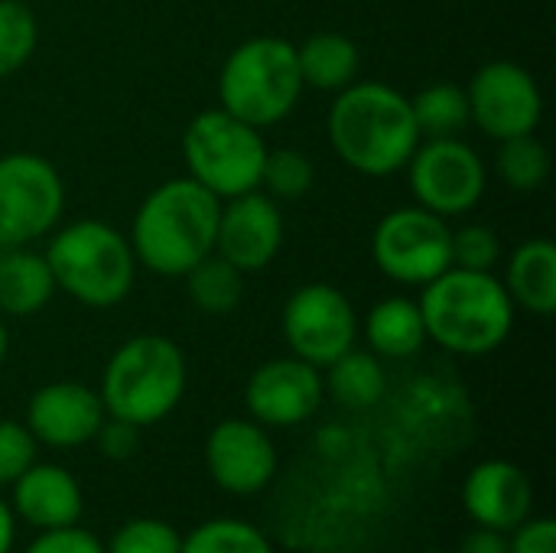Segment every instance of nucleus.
<instances>
[{"label":"nucleus","mask_w":556,"mask_h":553,"mask_svg":"<svg viewBox=\"0 0 556 553\" xmlns=\"http://www.w3.org/2000/svg\"><path fill=\"white\" fill-rule=\"evenodd\" d=\"M329 140L355 173L391 176L410 163L424 137L410 98L384 81H352L329 111Z\"/></svg>","instance_id":"f257e3e1"},{"label":"nucleus","mask_w":556,"mask_h":553,"mask_svg":"<svg viewBox=\"0 0 556 553\" xmlns=\"http://www.w3.org/2000/svg\"><path fill=\"white\" fill-rule=\"evenodd\" d=\"M222 202L192 176L156 186L137 209L130 248L137 264L160 277H186L215 251Z\"/></svg>","instance_id":"f03ea898"},{"label":"nucleus","mask_w":556,"mask_h":553,"mask_svg":"<svg viewBox=\"0 0 556 553\" xmlns=\"http://www.w3.org/2000/svg\"><path fill=\"white\" fill-rule=\"evenodd\" d=\"M420 316L427 339L456 355H489L511 336L515 303L492 271L450 267L424 284Z\"/></svg>","instance_id":"7ed1b4c3"},{"label":"nucleus","mask_w":556,"mask_h":553,"mask_svg":"<svg viewBox=\"0 0 556 553\" xmlns=\"http://www.w3.org/2000/svg\"><path fill=\"white\" fill-rule=\"evenodd\" d=\"M186 359L166 336H134L108 362L101 378V404L108 417L134 427L160 424L182 401Z\"/></svg>","instance_id":"20e7f679"},{"label":"nucleus","mask_w":556,"mask_h":553,"mask_svg":"<svg viewBox=\"0 0 556 553\" xmlns=\"http://www.w3.org/2000/svg\"><path fill=\"white\" fill-rule=\"evenodd\" d=\"M46 261L55 287L91 310L117 306L130 293L137 274L130 238L104 222H75L62 228L52 238Z\"/></svg>","instance_id":"39448f33"},{"label":"nucleus","mask_w":556,"mask_h":553,"mask_svg":"<svg viewBox=\"0 0 556 553\" xmlns=\"http://www.w3.org/2000/svg\"><path fill=\"white\" fill-rule=\"evenodd\" d=\"M303 88L296 46L280 36L241 42L218 75L222 108L257 130L283 121L296 108Z\"/></svg>","instance_id":"423d86ee"},{"label":"nucleus","mask_w":556,"mask_h":553,"mask_svg":"<svg viewBox=\"0 0 556 553\" xmlns=\"http://www.w3.org/2000/svg\"><path fill=\"white\" fill-rule=\"evenodd\" d=\"M182 160L189 176L218 199H235L261 189L267 143L257 127L225 108L202 111L182 134Z\"/></svg>","instance_id":"0eeeda50"},{"label":"nucleus","mask_w":556,"mask_h":553,"mask_svg":"<svg viewBox=\"0 0 556 553\" xmlns=\"http://www.w3.org/2000/svg\"><path fill=\"white\" fill-rule=\"evenodd\" d=\"M371 254L391 280L424 287L453 267V231L443 215L424 205L394 209L378 222Z\"/></svg>","instance_id":"6e6552de"},{"label":"nucleus","mask_w":556,"mask_h":553,"mask_svg":"<svg viewBox=\"0 0 556 553\" xmlns=\"http://www.w3.org/2000/svg\"><path fill=\"white\" fill-rule=\"evenodd\" d=\"M65 205L59 169L36 153L0 156V248H23L55 228Z\"/></svg>","instance_id":"1a4fd4ad"},{"label":"nucleus","mask_w":556,"mask_h":553,"mask_svg":"<svg viewBox=\"0 0 556 553\" xmlns=\"http://www.w3.org/2000/svg\"><path fill=\"white\" fill-rule=\"evenodd\" d=\"M358 316L332 284H306L283 306V339L290 352L316 368L332 365L355 345Z\"/></svg>","instance_id":"9d476101"},{"label":"nucleus","mask_w":556,"mask_h":553,"mask_svg":"<svg viewBox=\"0 0 556 553\" xmlns=\"http://www.w3.org/2000/svg\"><path fill=\"white\" fill-rule=\"evenodd\" d=\"M407 166L417 202L443 218L472 212L485 196V163L459 137L420 143Z\"/></svg>","instance_id":"9b49d317"},{"label":"nucleus","mask_w":556,"mask_h":553,"mask_svg":"<svg viewBox=\"0 0 556 553\" xmlns=\"http://www.w3.org/2000/svg\"><path fill=\"white\" fill-rule=\"evenodd\" d=\"M466 98L472 121L495 140L534 134L544 114V98L534 75L505 59L482 65L472 75Z\"/></svg>","instance_id":"f8f14e48"},{"label":"nucleus","mask_w":556,"mask_h":553,"mask_svg":"<svg viewBox=\"0 0 556 553\" xmlns=\"http://www.w3.org/2000/svg\"><path fill=\"white\" fill-rule=\"evenodd\" d=\"M248 411L264 427H296L323 404V375L316 365L290 355L261 365L244 391Z\"/></svg>","instance_id":"ddd939ff"},{"label":"nucleus","mask_w":556,"mask_h":553,"mask_svg":"<svg viewBox=\"0 0 556 553\" xmlns=\"http://www.w3.org/2000/svg\"><path fill=\"white\" fill-rule=\"evenodd\" d=\"M283 244V218L270 196L251 189L235 196L218 212L215 254L235 264L241 274L264 271Z\"/></svg>","instance_id":"4468645a"},{"label":"nucleus","mask_w":556,"mask_h":553,"mask_svg":"<svg viewBox=\"0 0 556 553\" xmlns=\"http://www.w3.org/2000/svg\"><path fill=\"white\" fill-rule=\"evenodd\" d=\"M205 466L218 489L231 495H254L270 486L277 473V450L261 424L225 420L205 440Z\"/></svg>","instance_id":"2eb2a0df"},{"label":"nucleus","mask_w":556,"mask_h":553,"mask_svg":"<svg viewBox=\"0 0 556 553\" xmlns=\"http://www.w3.org/2000/svg\"><path fill=\"white\" fill-rule=\"evenodd\" d=\"M104 417L101 394L78 381H52L39 388L26 407V427L36 443L55 450H72L94 440Z\"/></svg>","instance_id":"dca6fc26"},{"label":"nucleus","mask_w":556,"mask_h":553,"mask_svg":"<svg viewBox=\"0 0 556 553\" xmlns=\"http://www.w3.org/2000/svg\"><path fill=\"white\" fill-rule=\"evenodd\" d=\"M463 502H466L469 518L479 528L505 535V531L521 528L531 518L534 489H531V479L518 466L505 460H489L469 473Z\"/></svg>","instance_id":"f3484780"},{"label":"nucleus","mask_w":556,"mask_h":553,"mask_svg":"<svg viewBox=\"0 0 556 553\" xmlns=\"http://www.w3.org/2000/svg\"><path fill=\"white\" fill-rule=\"evenodd\" d=\"M13 512L39 531L72 528L81 518V489L72 473L33 463L13 482Z\"/></svg>","instance_id":"a211bd4d"},{"label":"nucleus","mask_w":556,"mask_h":553,"mask_svg":"<svg viewBox=\"0 0 556 553\" xmlns=\"http://www.w3.org/2000/svg\"><path fill=\"white\" fill-rule=\"evenodd\" d=\"M55 290L59 287L46 254L29 251L26 244L0 251V313L33 316L52 300Z\"/></svg>","instance_id":"6ab92c4d"},{"label":"nucleus","mask_w":556,"mask_h":553,"mask_svg":"<svg viewBox=\"0 0 556 553\" xmlns=\"http://www.w3.org/2000/svg\"><path fill=\"white\" fill-rule=\"evenodd\" d=\"M508 297L515 306L551 316L556 310V248L547 238L525 241L508 261Z\"/></svg>","instance_id":"aec40b11"},{"label":"nucleus","mask_w":556,"mask_h":553,"mask_svg":"<svg viewBox=\"0 0 556 553\" xmlns=\"http://www.w3.org/2000/svg\"><path fill=\"white\" fill-rule=\"evenodd\" d=\"M368 345L384 359H410L427 342V326L420 316V303L407 297L381 300L365 319Z\"/></svg>","instance_id":"412c9836"},{"label":"nucleus","mask_w":556,"mask_h":553,"mask_svg":"<svg viewBox=\"0 0 556 553\" xmlns=\"http://www.w3.org/2000/svg\"><path fill=\"white\" fill-rule=\"evenodd\" d=\"M303 85L319 91H342L358 75V49L342 33H316L296 49Z\"/></svg>","instance_id":"4be33fe9"},{"label":"nucleus","mask_w":556,"mask_h":553,"mask_svg":"<svg viewBox=\"0 0 556 553\" xmlns=\"http://www.w3.org/2000/svg\"><path fill=\"white\" fill-rule=\"evenodd\" d=\"M326 368H329V375H326L323 388H329V394L349 411H365V407L378 404L388 388L381 362L368 352L349 349Z\"/></svg>","instance_id":"5701e85b"},{"label":"nucleus","mask_w":556,"mask_h":553,"mask_svg":"<svg viewBox=\"0 0 556 553\" xmlns=\"http://www.w3.org/2000/svg\"><path fill=\"white\" fill-rule=\"evenodd\" d=\"M186 290H189V300L202 313L225 316V313L238 310V303L244 297V274L235 264H228L222 254L212 251L186 274Z\"/></svg>","instance_id":"b1692460"},{"label":"nucleus","mask_w":556,"mask_h":553,"mask_svg":"<svg viewBox=\"0 0 556 553\" xmlns=\"http://www.w3.org/2000/svg\"><path fill=\"white\" fill-rule=\"evenodd\" d=\"M410 108H414L417 130L427 140L456 137L472 121L466 88H456V85H446V81L424 88L417 98H410Z\"/></svg>","instance_id":"393cba45"},{"label":"nucleus","mask_w":556,"mask_h":553,"mask_svg":"<svg viewBox=\"0 0 556 553\" xmlns=\"http://www.w3.org/2000/svg\"><path fill=\"white\" fill-rule=\"evenodd\" d=\"M495 166H498V176L515 192H534L551 176V153L534 134H521V137L502 140Z\"/></svg>","instance_id":"a878e982"},{"label":"nucleus","mask_w":556,"mask_h":553,"mask_svg":"<svg viewBox=\"0 0 556 553\" xmlns=\"http://www.w3.org/2000/svg\"><path fill=\"white\" fill-rule=\"evenodd\" d=\"M39 42L36 13L23 0H0V78L29 62Z\"/></svg>","instance_id":"bb28decb"},{"label":"nucleus","mask_w":556,"mask_h":553,"mask_svg":"<svg viewBox=\"0 0 556 553\" xmlns=\"http://www.w3.org/2000/svg\"><path fill=\"white\" fill-rule=\"evenodd\" d=\"M179 553H274L270 541L244 521H208L202 528H195L189 538H182V551Z\"/></svg>","instance_id":"cd10ccee"},{"label":"nucleus","mask_w":556,"mask_h":553,"mask_svg":"<svg viewBox=\"0 0 556 553\" xmlns=\"http://www.w3.org/2000/svg\"><path fill=\"white\" fill-rule=\"evenodd\" d=\"M313 183H316V169H313V160L306 153L290 150V147L267 150L264 173H261V186H267V196L300 199L313 189Z\"/></svg>","instance_id":"c85d7f7f"},{"label":"nucleus","mask_w":556,"mask_h":553,"mask_svg":"<svg viewBox=\"0 0 556 553\" xmlns=\"http://www.w3.org/2000/svg\"><path fill=\"white\" fill-rule=\"evenodd\" d=\"M182 551V538L176 535V528H169L166 521H153V518H137L127 521L104 553H179Z\"/></svg>","instance_id":"c756f323"},{"label":"nucleus","mask_w":556,"mask_h":553,"mask_svg":"<svg viewBox=\"0 0 556 553\" xmlns=\"http://www.w3.org/2000/svg\"><path fill=\"white\" fill-rule=\"evenodd\" d=\"M502 257V241L485 225H466L453 235V267L492 271Z\"/></svg>","instance_id":"7c9ffc66"},{"label":"nucleus","mask_w":556,"mask_h":553,"mask_svg":"<svg viewBox=\"0 0 556 553\" xmlns=\"http://www.w3.org/2000/svg\"><path fill=\"white\" fill-rule=\"evenodd\" d=\"M36 463V437L29 427L0 420V486L16 482Z\"/></svg>","instance_id":"2f4dec72"},{"label":"nucleus","mask_w":556,"mask_h":553,"mask_svg":"<svg viewBox=\"0 0 556 553\" xmlns=\"http://www.w3.org/2000/svg\"><path fill=\"white\" fill-rule=\"evenodd\" d=\"M26 553H104L94 535L81 531V528H55V531H42Z\"/></svg>","instance_id":"473e14b6"},{"label":"nucleus","mask_w":556,"mask_h":553,"mask_svg":"<svg viewBox=\"0 0 556 553\" xmlns=\"http://www.w3.org/2000/svg\"><path fill=\"white\" fill-rule=\"evenodd\" d=\"M101 453L108 460H130L140 447V427L127 424V420H117V417H104V424L98 427L94 433Z\"/></svg>","instance_id":"72a5a7b5"},{"label":"nucleus","mask_w":556,"mask_h":553,"mask_svg":"<svg viewBox=\"0 0 556 553\" xmlns=\"http://www.w3.org/2000/svg\"><path fill=\"white\" fill-rule=\"evenodd\" d=\"M508 553H556V525L551 518L525 521L521 528H515Z\"/></svg>","instance_id":"f704fd0d"},{"label":"nucleus","mask_w":556,"mask_h":553,"mask_svg":"<svg viewBox=\"0 0 556 553\" xmlns=\"http://www.w3.org/2000/svg\"><path fill=\"white\" fill-rule=\"evenodd\" d=\"M459 553H508V541H505L498 531L479 528V531H472V535L463 541Z\"/></svg>","instance_id":"c9c22d12"},{"label":"nucleus","mask_w":556,"mask_h":553,"mask_svg":"<svg viewBox=\"0 0 556 553\" xmlns=\"http://www.w3.org/2000/svg\"><path fill=\"white\" fill-rule=\"evenodd\" d=\"M13 531H16L13 512H10V505L0 499V553H10V548H13Z\"/></svg>","instance_id":"e433bc0d"},{"label":"nucleus","mask_w":556,"mask_h":553,"mask_svg":"<svg viewBox=\"0 0 556 553\" xmlns=\"http://www.w3.org/2000/svg\"><path fill=\"white\" fill-rule=\"evenodd\" d=\"M7 349H10V339H7V326H3V319H0V365H3V359H7Z\"/></svg>","instance_id":"4c0bfd02"},{"label":"nucleus","mask_w":556,"mask_h":553,"mask_svg":"<svg viewBox=\"0 0 556 553\" xmlns=\"http://www.w3.org/2000/svg\"><path fill=\"white\" fill-rule=\"evenodd\" d=\"M0 251H3V248H0Z\"/></svg>","instance_id":"58836bf2"}]
</instances>
